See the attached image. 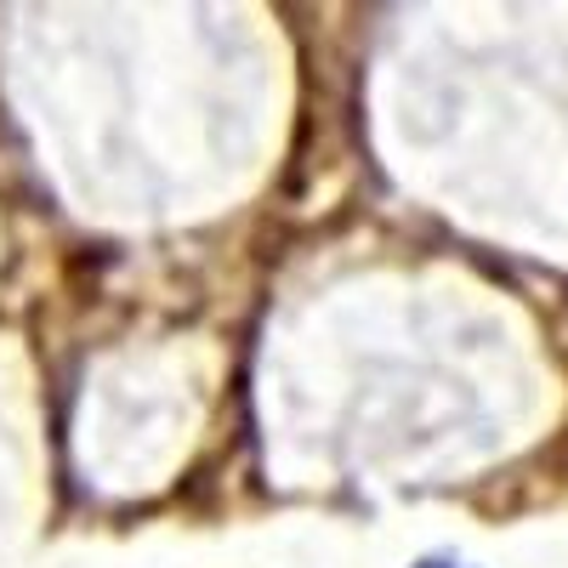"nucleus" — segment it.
Instances as JSON below:
<instances>
[{
    "instance_id": "f257e3e1",
    "label": "nucleus",
    "mask_w": 568,
    "mask_h": 568,
    "mask_svg": "<svg viewBox=\"0 0 568 568\" xmlns=\"http://www.w3.org/2000/svg\"><path fill=\"white\" fill-rule=\"evenodd\" d=\"M420 568H455V562H420Z\"/></svg>"
}]
</instances>
